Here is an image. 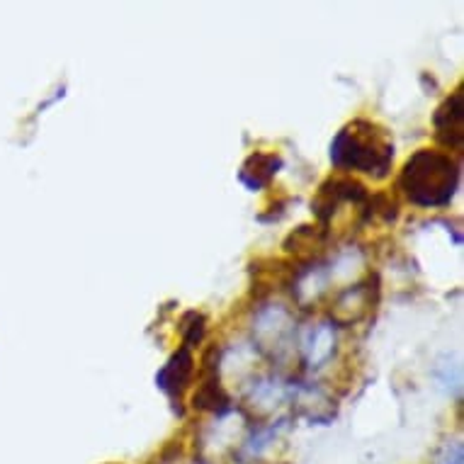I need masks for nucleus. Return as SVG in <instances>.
I'll list each match as a JSON object with an SVG mask.
<instances>
[{
	"label": "nucleus",
	"instance_id": "1",
	"mask_svg": "<svg viewBox=\"0 0 464 464\" xmlns=\"http://www.w3.org/2000/svg\"><path fill=\"white\" fill-rule=\"evenodd\" d=\"M331 160L345 173H362L374 180H384L394 163V141L382 124L360 117L335 134Z\"/></svg>",
	"mask_w": 464,
	"mask_h": 464
},
{
	"label": "nucleus",
	"instance_id": "2",
	"mask_svg": "<svg viewBox=\"0 0 464 464\" xmlns=\"http://www.w3.org/2000/svg\"><path fill=\"white\" fill-rule=\"evenodd\" d=\"M396 185L411 205L426 209L448 207L459 185V163L448 151L419 149L406 159Z\"/></svg>",
	"mask_w": 464,
	"mask_h": 464
},
{
	"label": "nucleus",
	"instance_id": "3",
	"mask_svg": "<svg viewBox=\"0 0 464 464\" xmlns=\"http://www.w3.org/2000/svg\"><path fill=\"white\" fill-rule=\"evenodd\" d=\"M435 139L448 149H462L464 144V85L459 83L433 114Z\"/></svg>",
	"mask_w": 464,
	"mask_h": 464
},
{
	"label": "nucleus",
	"instance_id": "4",
	"mask_svg": "<svg viewBox=\"0 0 464 464\" xmlns=\"http://www.w3.org/2000/svg\"><path fill=\"white\" fill-rule=\"evenodd\" d=\"M372 287H377V282L372 285V277L365 282H360L355 287L343 289L334 304V319L341 324H351V321L362 319L370 309H372L374 299Z\"/></svg>",
	"mask_w": 464,
	"mask_h": 464
},
{
	"label": "nucleus",
	"instance_id": "5",
	"mask_svg": "<svg viewBox=\"0 0 464 464\" xmlns=\"http://www.w3.org/2000/svg\"><path fill=\"white\" fill-rule=\"evenodd\" d=\"M192 365H195V360L190 355V345H183L180 351L173 355V358L168 360L166 367L160 370L156 382H159V387L166 392L173 401H180V396L190 384L192 377Z\"/></svg>",
	"mask_w": 464,
	"mask_h": 464
},
{
	"label": "nucleus",
	"instance_id": "6",
	"mask_svg": "<svg viewBox=\"0 0 464 464\" xmlns=\"http://www.w3.org/2000/svg\"><path fill=\"white\" fill-rule=\"evenodd\" d=\"M282 166L280 156L275 153H251L246 163L241 166V183L248 185L251 190H258L263 185H267L273 180V176L277 173V168Z\"/></svg>",
	"mask_w": 464,
	"mask_h": 464
},
{
	"label": "nucleus",
	"instance_id": "7",
	"mask_svg": "<svg viewBox=\"0 0 464 464\" xmlns=\"http://www.w3.org/2000/svg\"><path fill=\"white\" fill-rule=\"evenodd\" d=\"M334 331H331V324H319V326L314 328L312 335H309V341H306V360H309V365L319 367L324 360L334 353Z\"/></svg>",
	"mask_w": 464,
	"mask_h": 464
}]
</instances>
